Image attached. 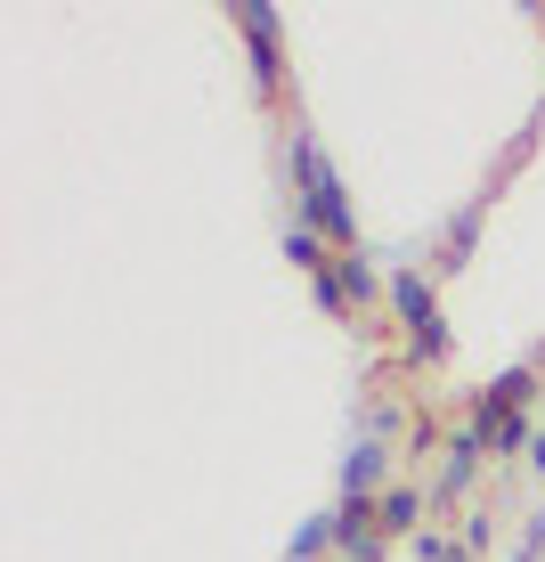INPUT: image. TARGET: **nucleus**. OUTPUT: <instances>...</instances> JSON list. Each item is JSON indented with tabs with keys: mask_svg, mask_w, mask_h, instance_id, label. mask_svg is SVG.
Wrapping results in <instances>:
<instances>
[{
	"mask_svg": "<svg viewBox=\"0 0 545 562\" xmlns=\"http://www.w3.org/2000/svg\"><path fill=\"white\" fill-rule=\"evenodd\" d=\"M399 432V400H366L359 408V440H391Z\"/></svg>",
	"mask_w": 545,
	"mask_h": 562,
	"instance_id": "13",
	"label": "nucleus"
},
{
	"mask_svg": "<svg viewBox=\"0 0 545 562\" xmlns=\"http://www.w3.org/2000/svg\"><path fill=\"white\" fill-rule=\"evenodd\" d=\"M489 196H497V188H480L473 204H456V212H447V228H440V254L423 261L432 278H447V269H464V261H473V245H480V221H489Z\"/></svg>",
	"mask_w": 545,
	"mask_h": 562,
	"instance_id": "8",
	"label": "nucleus"
},
{
	"mask_svg": "<svg viewBox=\"0 0 545 562\" xmlns=\"http://www.w3.org/2000/svg\"><path fill=\"white\" fill-rule=\"evenodd\" d=\"M285 180H294V221L318 228L334 254H359V204H350L342 171L326 164L318 131H294V139H285Z\"/></svg>",
	"mask_w": 545,
	"mask_h": 562,
	"instance_id": "1",
	"label": "nucleus"
},
{
	"mask_svg": "<svg viewBox=\"0 0 545 562\" xmlns=\"http://www.w3.org/2000/svg\"><path fill=\"white\" fill-rule=\"evenodd\" d=\"M530 473H537V481H545V432H537V449H530Z\"/></svg>",
	"mask_w": 545,
	"mask_h": 562,
	"instance_id": "17",
	"label": "nucleus"
},
{
	"mask_svg": "<svg viewBox=\"0 0 545 562\" xmlns=\"http://www.w3.org/2000/svg\"><path fill=\"white\" fill-rule=\"evenodd\" d=\"M391 326L407 335V367H447V351H456V342H447V318H440V278L423 261H407V269H391Z\"/></svg>",
	"mask_w": 545,
	"mask_h": 562,
	"instance_id": "2",
	"label": "nucleus"
},
{
	"mask_svg": "<svg viewBox=\"0 0 545 562\" xmlns=\"http://www.w3.org/2000/svg\"><path fill=\"white\" fill-rule=\"evenodd\" d=\"M473 424H480V440H489V464H513V457L537 449V408H513V400H497L489 383L473 392Z\"/></svg>",
	"mask_w": 545,
	"mask_h": 562,
	"instance_id": "4",
	"label": "nucleus"
},
{
	"mask_svg": "<svg viewBox=\"0 0 545 562\" xmlns=\"http://www.w3.org/2000/svg\"><path fill=\"white\" fill-rule=\"evenodd\" d=\"M456 538H464V554L480 562V554L497 547V514H489V506H473V514H464V530H456Z\"/></svg>",
	"mask_w": 545,
	"mask_h": 562,
	"instance_id": "14",
	"label": "nucleus"
},
{
	"mask_svg": "<svg viewBox=\"0 0 545 562\" xmlns=\"http://www.w3.org/2000/svg\"><path fill=\"white\" fill-rule=\"evenodd\" d=\"M309 302H318V318H350V302H342L334 269H326V278H309Z\"/></svg>",
	"mask_w": 545,
	"mask_h": 562,
	"instance_id": "16",
	"label": "nucleus"
},
{
	"mask_svg": "<svg viewBox=\"0 0 545 562\" xmlns=\"http://www.w3.org/2000/svg\"><path fill=\"white\" fill-rule=\"evenodd\" d=\"M334 562H391L383 497H334Z\"/></svg>",
	"mask_w": 545,
	"mask_h": 562,
	"instance_id": "5",
	"label": "nucleus"
},
{
	"mask_svg": "<svg viewBox=\"0 0 545 562\" xmlns=\"http://www.w3.org/2000/svg\"><path fill=\"white\" fill-rule=\"evenodd\" d=\"M228 25L245 33L252 99L277 106V99H285V9H269V0H237V9H228Z\"/></svg>",
	"mask_w": 545,
	"mask_h": 562,
	"instance_id": "3",
	"label": "nucleus"
},
{
	"mask_svg": "<svg viewBox=\"0 0 545 562\" xmlns=\"http://www.w3.org/2000/svg\"><path fill=\"white\" fill-rule=\"evenodd\" d=\"M480 464H489V440H480V424L464 416L456 432H447V449H440V473H432V506H456V497H473Z\"/></svg>",
	"mask_w": 545,
	"mask_h": 562,
	"instance_id": "6",
	"label": "nucleus"
},
{
	"mask_svg": "<svg viewBox=\"0 0 545 562\" xmlns=\"http://www.w3.org/2000/svg\"><path fill=\"white\" fill-rule=\"evenodd\" d=\"M285 562H334V506L294 521V547H285Z\"/></svg>",
	"mask_w": 545,
	"mask_h": 562,
	"instance_id": "11",
	"label": "nucleus"
},
{
	"mask_svg": "<svg viewBox=\"0 0 545 562\" xmlns=\"http://www.w3.org/2000/svg\"><path fill=\"white\" fill-rule=\"evenodd\" d=\"M504 562H545V514L521 521V538H513V554H504Z\"/></svg>",
	"mask_w": 545,
	"mask_h": 562,
	"instance_id": "15",
	"label": "nucleus"
},
{
	"mask_svg": "<svg viewBox=\"0 0 545 562\" xmlns=\"http://www.w3.org/2000/svg\"><path fill=\"white\" fill-rule=\"evenodd\" d=\"M334 285H342V302H350V318H366V310H391V278L375 269V254H334Z\"/></svg>",
	"mask_w": 545,
	"mask_h": 562,
	"instance_id": "9",
	"label": "nucleus"
},
{
	"mask_svg": "<svg viewBox=\"0 0 545 562\" xmlns=\"http://www.w3.org/2000/svg\"><path fill=\"white\" fill-rule=\"evenodd\" d=\"M334 490L342 497H383L391 490V440H350L334 464Z\"/></svg>",
	"mask_w": 545,
	"mask_h": 562,
	"instance_id": "7",
	"label": "nucleus"
},
{
	"mask_svg": "<svg viewBox=\"0 0 545 562\" xmlns=\"http://www.w3.org/2000/svg\"><path fill=\"white\" fill-rule=\"evenodd\" d=\"M285 261L302 269V278H326L334 269V245L318 237V228H302V221H285Z\"/></svg>",
	"mask_w": 545,
	"mask_h": 562,
	"instance_id": "12",
	"label": "nucleus"
},
{
	"mask_svg": "<svg viewBox=\"0 0 545 562\" xmlns=\"http://www.w3.org/2000/svg\"><path fill=\"white\" fill-rule=\"evenodd\" d=\"M423 530H432V514H423V490L391 481V490H383V538H407V547H416Z\"/></svg>",
	"mask_w": 545,
	"mask_h": 562,
	"instance_id": "10",
	"label": "nucleus"
}]
</instances>
